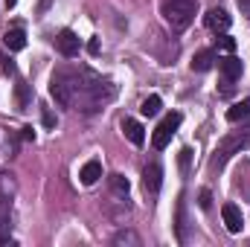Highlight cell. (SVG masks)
I'll return each mask as SVG.
<instances>
[{
	"label": "cell",
	"instance_id": "obj_3",
	"mask_svg": "<svg viewBox=\"0 0 250 247\" xmlns=\"http://www.w3.org/2000/svg\"><path fill=\"white\" fill-rule=\"evenodd\" d=\"M250 143V131H236V134H227L221 143H218V148H215V154H212V169H224V163L233 157V154H239L245 145Z\"/></svg>",
	"mask_w": 250,
	"mask_h": 247
},
{
	"label": "cell",
	"instance_id": "obj_5",
	"mask_svg": "<svg viewBox=\"0 0 250 247\" xmlns=\"http://www.w3.org/2000/svg\"><path fill=\"white\" fill-rule=\"evenodd\" d=\"M79 35L73 32V29H62L59 35H56V50L62 53L64 59H73V56H79Z\"/></svg>",
	"mask_w": 250,
	"mask_h": 247
},
{
	"label": "cell",
	"instance_id": "obj_6",
	"mask_svg": "<svg viewBox=\"0 0 250 247\" xmlns=\"http://www.w3.org/2000/svg\"><path fill=\"white\" fill-rule=\"evenodd\" d=\"M160 184H163V169H160V163H148V166L143 169V189H146L148 195H157V192H160Z\"/></svg>",
	"mask_w": 250,
	"mask_h": 247
},
{
	"label": "cell",
	"instance_id": "obj_14",
	"mask_svg": "<svg viewBox=\"0 0 250 247\" xmlns=\"http://www.w3.org/2000/svg\"><path fill=\"white\" fill-rule=\"evenodd\" d=\"M18 195V181L9 172H0V201H12Z\"/></svg>",
	"mask_w": 250,
	"mask_h": 247
},
{
	"label": "cell",
	"instance_id": "obj_25",
	"mask_svg": "<svg viewBox=\"0 0 250 247\" xmlns=\"http://www.w3.org/2000/svg\"><path fill=\"white\" fill-rule=\"evenodd\" d=\"M198 204H201V209H209V206H212V195H209V189H201V201H198Z\"/></svg>",
	"mask_w": 250,
	"mask_h": 247
},
{
	"label": "cell",
	"instance_id": "obj_24",
	"mask_svg": "<svg viewBox=\"0 0 250 247\" xmlns=\"http://www.w3.org/2000/svg\"><path fill=\"white\" fill-rule=\"evenodd\" d=\"M0 67H3V73H9V76H15V73H18V70H15V62H12V59H6L3 53H0Z\"/></svg>",
	"mask_w": 250,
	"mask_h": 247
},
{
	"label": "cell",
	"instance_id": "obj_2",
	"mask_svg": "<svg viewBox=\"0 0 250 247\" xmlns=\"http://www.w3.org/2000/svg\"><path fill=\"white\" fill-rule=\"evenodd\" d=\"M195 12H198V0H166L163 3V18L175 32L187 29L195 21Z\"/></svg>",
	"mask_w": 250,
	"mask_h": 247
},
{
	"label": "cell",
	"instance_id": "obj_10",
	"mask_svg": "<svg viewBox=\"0 0 250 247\" xmlns=\"http://www.w3.org/2000/svg\"><path fill=\"white\" fill-rule=\"evenodd\" d=\"M3 44H6V50L18 53V50H23V47H26V32H23L21 26H15V29H9V32L3 35Z\"/></svg>",
	"mask_w": 250,
	"mask_h": 247
},
{
	"label": "cell",
	"instance_id": "obj_11",
	"mask_svg": "<svg viewBox=\"0 0 250 247\" xmlns=\"http://www.w3.org/2000/svg\"><path fill=\"white\" fill-rule=\"evenodd\" d=\"M212 67H215V53H212V50H198V53L192 56V70L207 73V70H212Z\"/></svg>",
	"mask_w": 250,
	"mask_h": 247
},
{
	"label": "cell",
	"instance_id": "obj_7",
	"mask_svg": "<svg viewBox=\"0 0 250 247\" xmlns=\"http://www.w3.org/2000/svg\"><path fill=\"white\" fill-rule=\"evenodd\" d=\"M204 21H207V26H209L212 32H227V29H230V23H233V18L227 15V9H218V6H215V9H209Z\"/></svg>",
	"mask_w": 250,
	"mask_h": 247
},
{
	"label": "cell",
	"instance_id": "obj_1",
	"mask_svg": "<svg viewBox=\"0 0 250 247\" xmlns=\"http://www.w3.org/2000/svg\"><path fill=\"white\" fill-rule=\"evenodd\" d=\"M50 93H53V99L62 108L93 114V111H99L102 105H108L117 96V84L108 82V79H102V76H96L87 67H79V70L62 67V70L53 73Z\"/></svg>",
	"mask_w": 250,
	"mask_h": 247
},
{
	"label": "cell",
	"instance_id": "obj_16",
	"mask_svg": "<svg viewBox=\"0 0 250 247\" xmlns=\"http://www.w3.org/2000/svg\"><path fill=\"white\" fill-rule=\"evenodd\" d=\"M12 230V201H0V239H9Z\"/></svg>",
	"mask_w": 250,
	"mask_h": 247
},
{
	"label": "cell",
	"instance_id": "obj_27",
	"mask_svg": "<svg viewBox=\"0 0 250 247\" xmlns=\"http://www.w3.org/2000/svg\"><path fill=\"white\" fill-rule=\"evenodd\" d=\"M44 125H47V128H53V125H56V120H53V114H50V111H44Z\"/></svg>",
	"mask_w": 250,
	"mask_h": 247
},
{
	"label": "cell",
	"instance_id": "obj_15",
	"mask_svg": "<svg viewBox=\"0 0 250 247\" xmlns=\"http://www.w3.org/2000/svg\"><path fill=\"white\" fill-rule=\"evenodd\" d=\"M175 227H178V242H187V198H178V212H175Z\"/></svg>",
	"mask_w": 250,
	"mask_h": 247
},
{
	"label": "cell",
	"instance_id": "obj_12",
	"mask_svg": "<svg viewBox=\"0 0 250 247\" xmlns=\"http://www.w3.org/2000/svg\"><path fill=\"white\" fill-rule=\"evenodd\" d=\"M79 178H82V184H84V186H93V184H96V181L102 178V166H99V160H87V163L82 166Z\"/></svg>",
	"mask_w": 250,
	"mask_h": 247
},
{
	"label": "cell",
	"instance_id": "obj_9",
	"mask_svg": "<svg viewBox=\"0 0 250 247\" xmlns=\"http://www.w3.org/2000/svg\"><path fill=\"white\" fill-rule=\"evenodd\" d=\"M218 70H221V76H224L227 82H236V79L242 76L245 64L239 62L236 56H227V59H218Z\"/></svg>",
	"mask_w": 250,
	"mask_h": 247
},
{
	"label": "cell",
	"instance_id": "obj_17",
	"mask_svg": "<svg viewBox=\"0 0 250 247\" xmlns=\"http://www.w3.org/2000/svg\"><path fill=\"white\" fill-rule=\"evenodd\" d=\"M160 108H163V99H160L157 93H151V96H146V99H143L140 114H143V117H157V114H160Z\"/></svg>",
	"mask_w": 250,
	"mask_h": 247
},
{
	"label": "cell",
	"instance_id": "obj_13",
	"mask_svg": "<svg viewBox=\"0 0 250 247\" xmlns=\"http://www.w3.org/2000/svg\"><path fill=\"white\" fill-rule=\"evenodd\" d=\"M123 131L134 145H143V143H146V128L137 123V120H123Z\"/></svg>",
	"mask_w": 250,
	"mask_h": 247
},
{
	"label": "cell",
	"instance_id": "obj_26",
	"mask_svg": "<svg viewBox=\"0 0 250 247\" xmlns=\"http://www.w3.org/2000/svg\"><path fill=\"white\" fill-rule=\"evenodd\" d=\"M236 3H239V12L250 21V0H236Z\"/></svg>",
	"mask_w": 250,
	"mask_h": 247
},
{
	"label": "cell",
	"instance_id": "obj_8",
	"mask_svg": "<svg viewBox=\"0 0 250 247\" xmlns=\"http://www.w3.org/2000/svg\"><path fill=\"white\" fill-rule=\"evenodd\" d=\"M221 215H224V224H227L230 233H242L245 215H242V209H239L236 204H224V206H221Z\"/></svg>",
	"mask_w": 250,
	"mask_h": 247
},
{
	"label": "cell",
	"instance_id": "obj_22",
	"mask_svg": "<svg viewBox=\"0 0 250 247\" xmlns=\"http://www.w3.org/2000/svg\"><path fill=\"white\" fill-rule=\"evenodd\" d=\"M215 41H218V50H224V53H233V50H236V41H233L227 32H221Z\"/></svg>",
	"mask_w": 250,
	"mask_h": 247
},
{
	"label": "cell",
	"instance_id": "obj_23",
	"mask_svg": "<svg viewBox=\"0 0 250 247\" xmlns=\"http://www.w3.org/2000/svg\"><path fill=\"white\" fill-rule=\"evenodd\" d=\"M178 160H181V172H184V175H189V160H192V148H184Z\"/></svg>",
	"mask_w": 250,
	"mask_h": 247
},
{
	"label": "cell",
	"instance_id": "obj_4",
	"mask_svg": "<svg viewBox=\"0 0 250 247\" xmlns=\"http://www.w3.org/2000/svg\"><path fill=\"white\" fill-rule=\"evenodd\" d=\"M181 123H184V117H181L178 111H172L169 117H163V123L157 125V128H154V134H151V145H154L157 151H160V148H166V145H169V140L175 137V131L181 128Z\"/></svg>",
	"mask_w": 250,
	"mask_h": 247
},
{
	"label": "cell",
	"instance_id": "obj_18",
	"mask_svg": "<svg viewBox=\"0 0 250 247\" xmlns=\"http://www.w3.org/2000/svg\"><path fill=\"white\" fill-rule=\"evenodd\" d=\"M111 189L120 198V204H125L128 201V192H131V184H128V178H123V175H111Z\"/></svg>",
	"mask_w": 250,
	"mask_h": 247
},
{
	"label": "cell",
	"instance_id": "obj_21",
	"mask_svg": "<svg viewBox=\"0 0 250 247\" xmlns=\"http://www.w3.org/2000/svg\"><path fill=\"white\" fill-rule=\"evenodd\" d=\"M15 93H18V105H21V111H26V108H29V84H26V82H18Z\"/></svg>",
	"mask_w": 250,
	"mask_h": 247
},
{
	"label": "cell",
	"instance_id": "obj_19",
	"mask_svg": "<svg viewBox=\"0 0 250 247\" xmlns=\"http://www.w3.org/2000/svg\"><path fill=\"white\" fill-rule=\"evenodd\" d=\"M248 117H250V99L236 102V105L227 111V120H230V123H242V120H248Z\"/></svg>",
	"mask_w": 250,
	"mask_h": 247
},
{
	"label": "cell",
	"instance_id": "obj_20",
	"mask_svg": "<svg viewBox=\"0 0 250 247\" xmlns=\"http://www.w3.org/2000/svg\"><path fill=\"white\" fill-rule=\"evenodd\" d=\"M114 245H117V247H123V245L140 247V245H143V239H140V236H137L134 230H128V227H125V230H120V233L114 236Z\"/></svg>",
	"mask_w": 250,
	"mask_h": 247
}]
</instances>
